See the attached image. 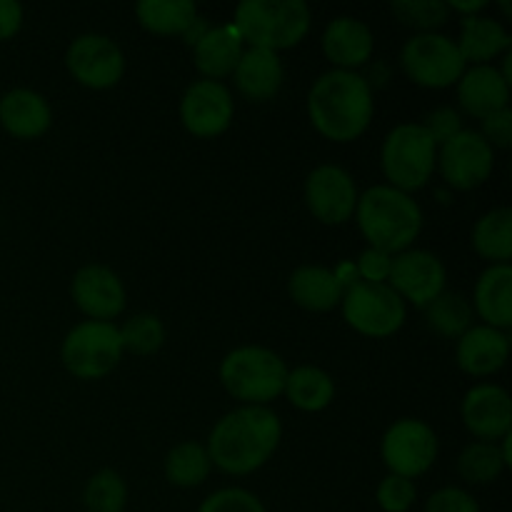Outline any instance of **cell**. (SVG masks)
I'll return each instance as SVG.
<instances>
[{
    "mask_svg": "<svg viewBox=\"0 0 512 512\" xmlns=\"http://www.w3.org/2000/svg\"><path fill=\"white\" fill-rule=\"evenodd\" d=\"M280 438L283 425L268 405H243L213 425L205 450L223 473L250 475L273 458Z\"/></svg>",
    "mask_w": 512,
    "mask_h": 512,
    "instance_id": "6da1fadb",
    "label": "cell"
},
{
    "mask_svg": "<svg viewBox=\"0 0 512 512\" xmlns=\"http://www.w3.org/2000/svg\"><path fill=\"white\" fill-rule=\"evenodd\" d=\"M373 88L355 70H328L308 93V115L320 135L353 143L373 120Z\"/></svg>",
    "mask_w": 512,
    "mask_h": 512,
    "instance_id": "7a4b0ae2",
    "label": "cell"
},
{
    "mask_svg": "<svg viewBox=\"0 0 512 512\" xmlns=\"http://www.w3.org/2000/svg\"><path fill=\"white\" fill-rule=\"evenodd\" d=\"M355 220L370 248L383 250L388 255L410 250L423 230V210L415 203L413 195L390 188V185H373L363 195H358Z\"/></svg>",
    "mask_w": 512,
    "mask_h": 512,
    "instance_id": "3957f363",
    "label": "cell"
},
{
    "mask_svg": "<svg viewBox=\"0 0 512 512\" xmlns=\"http://www.w3.org/2000/svg\"><path fill=\"white\" fill-rule=\"evenodd\" d=\"M313 15L305 0H243L235 8V30L250 48L285 50L308 35Z\"/></svg>",
    "mask_w": 512,
    "mask_h": 512,
    "instance_id": "277c9868",
    "label": "cell"
},
{
    "mask_svg": "<svg viewBox=\"0 0 512 512\" xmlns=\"http://www.w3.org/2000/svg\"><path fill=\"white\" fill-rule=\"evenodd\" d=\"M288 380V365L263 345L230 350L220 363V383L243 405H268L280 398Z\"/></svg>",
    "mask_w": 512,
    "mask_h": 512,
    "instance_id": "5b68a950",
    "label": "cell"
},
{
    "mask_svg": "<svg viewBox=\"0 0 512 512\" xmlns=\"http://www.w3.org/2000/svg\"><path fill=\"white\" fill-rule=\"evenodd\" d=\"M380 165L390 188L413 193L428 185L438 165V145L420 123H403L393 128L380 150Z\"/></svg>",
    "mask_w": 512,
    "mask_h": 512,
    "instance_id": "8992f818",
    "label": "cell"
},
{
    "mask_svg": "<svg viewBox=\"0 0 512 512\" xmlns=\"http://www.w3.org/2000/svg\"><path fill=\"white\" fill-rule=\"evenodd\" d=\"M123 338L115 323L83 320L63 340L60 360L65 370L80 380H100L123 360Z\"/></svg>",
    "mask_w": 512,
    "mask_h": 512,
    "instance_id": "52a82bcc",
    "label": "cell"
},
{
    "mask_svg": "<svg viewBox=\"0 0 512 512\" xmlns=\"http://www.w3.org/2000/svg\"><path fill=\"white\" fill-rule=\"evenodd\" d=\"M345 323L368 338H390L398 333L408 315V305L388 283H365L355 280L343 293Z\"/></svg>",
    "mask_w": 512,
    "mask_h": 512,
    "instance_id": "ba28073f",
    "label": "cell"
},
{
    "mask_svg": "<svg viewBox=\"0 0 512 512\" xmlns=\"http://www.w3.org/2000/svg\"><path fill=\"white\" fill-rule=\"evenodd\" d=\"M400 65L415 85L433 90L458 85V80L468 70V63L460 55L455 40L440 33L413 35L400 50Z\"/></svg>",
    "mask_w": 512,
    "mask_h": 512,
    "instance_id": "9c48e42d",
    "label": "cell"
},
{
    "mask_svg": "<svg viewBox=\"0 0 512 512\" xmlns=\"http://www.w3.org/2000/svg\"><path fill=\"white\" fill-rule=\"evenodd\" d=\"M380 455L390 473L413 480L428 473L438 460V435L428 423L418 418L395 420L385 430Z\"/></svg>",
    "mask_w": 512,
    "mask_h": 512,
    "instance_id": "30bf717a",
    "label": "cell"
},
{
    "mask_svg": "<svg viewBox=\"0 0 512 512\" xmlns=\"http://www.w3.org/2000/svg\"><path fill=\"white\" fill-rule=\"evenodd\" d=\"M65 68L90 90H108L125 75V55L113 38L100 33H85L70 43L65 53Z\"/></svg>",
    "mask_w": 512,
    "mask_h": 512,
    "instance_id": "8fae6325",
    "label": "cell"
},
{
    "mask_svg": "<svg viewBox=\"0 0 512 512\" xmlns=\"http://www.w3.org/2000/svg\"><path fill=\"white\" fill-rule=\"evenodd\" d=\"M445 183L455 190L480 188L493 175L495 153L478 130H460L438 148V165Z\"/></svg>",
    "mask_w": 512,
    "mask_h": 512,
    "instance_id": "7c38bea8",
    "label": "cell"
},
{
    "mask_svg": "<svg viewBox=\"0 0 512 512\" xmlns=\"http://www.w3.org/2000/svg\"><path fill=\"white\" fill-rule=\"evenodd\" d=\"M235 103L220 80H195L180 100V120L195 138H218L230 128Z\"/></svg>",
    "mask_w": 512,
    "mask_h": 512,
    "instance_id": "4fadbf2b",
    "label": "cell"
},
{
    "mask_svg": "<svg viewBox=\"0 0 512 512\" xmlns=\"http://www.w3.org/2000/svg\"><path fill=\"white\" fill-rule=\"evenodd\" d=\"M305 205L320 223H348L358 205L353 175L340 165H318L305 180Z\"/></svg>",
    "mask_w": 512,
    "mask_h": 512,
    "instance_id": "5bb4252c",
    "label": "cell"
},
{
    "mask_svg": "<svg viewBox=\"0 0 512 512\" xmlns=\"http://www.w3.org/2000/svg\"><path fill=\"white\" fill-rule=\"evenodd\" d=\"M445 265L438 255L428 250H403L393 255L388 285L403 298V303H413L415 308H425L445 290Z\"/></svg>",
    "mask_w": 512,
    "mask_h": 512,
    "instance_id": "9a60e30c",
    "label": "cell"
},
{
    "mask_svg": "<svg viewBox=\"0 0 512 512\" xmlns=\"http://www.w3.org/2000/svg\"><path fill=\"white\" fill-rule=\"evenodd\" d=\"M463 423L478 443H498L512 433V400L508 390L493 383H480L465 393Z\"/></svg>",
    "mask_w": 512,
    "mask_h": 512,
    "instance_id": "2e32d148",
    "label": "cell"
},
{
    "mask_svg": "<svg viewBox=\"0 0 512 512\" xmlns=\"http://www.w3.org/2000/svg\"><path fill=\"white\" fill-rule=\"evenodd\" d=\"M75 305L88 315L90 320H103L113 323L125 310V285L105 265H85L75 273L73 285H70Z\"/></svg>",
    "mask_w": 512,
    "mask_h": 512,
    "instance_id": "e0dca14e",
    "label": "cell"
},
{
    "mask_svg": "<svg viewBox=\"0 0 512 512\" xmlns=\"http://www.w3.org/2000/svg\"><path fill=\"white\" fill-rule=\"evenodd\" d=\"M455 358H458L460 370L475 378L498 373L510 358L508 333L490 325H473L458 338Z\"/></svg>",
    "mask_w": 512,
    "mask_h": 512,
    "instance_id": "ac0fdd59",
    "label": "cell"
},
{
    "mask_svg": "<svg viewBox=\"0 0 512 512\" xmlns=\"http://www.w3.org/2000/svg\"><path fill=\"white\" fill-rule=\"evenodd\" d=\"M375 35L368 23L350 15H340L328 23L323 33V53L335 70H355L373 55Z\"/></svg>",
    "mask_w": 512,
    "mask_h": 512,
    "instance_id": "d6986e66",
    "label": "cell"
},
{
    "mask_svg": "<svg viewBox=\"0 0 512 512\" xmlns=\"http://www.w3.org/2000/svg\"><path fill=\"white\" fill-rule=\"evenodd\" d=\"M458 100L465 113L483 120L510 108V83L495 65H473L458 80Z\"/></svg>",
    "mask_w": 512,
    "mask_h": 512,
    "instance_id": "ffe728a7",
    "label": "cell"
},
{
    "mask_svg": "<svg viewBox=\"0 0 512 512\" xmlns=\"http://www.w3.org/2000/svg\"><path fill=\"white\" fill-rule=\"evenodd\" d=\"M233 78L235 88L240 90L243 98L253 100V103H265V100H273L283 88V60L275 50L248 48L240 55Z\"/></svg>",
    "mask_w": 512,
    "mask_h": 512,
    "instance_id": "44dd1931",
    "label": "cell"
},
{
    "mask_svg": "<svg viewBox=\"0 0 512 512\" xmlns=\"http://www.w3.org/2000/svg\"><path fill=\"white\" fill-rule=\"evenodd\" d=\"M53 123V110L48 100L28 88H15L0 98V125L13 138L33 140L48 133Z\"/></svg>",
    "mask_w": 512,
    "mask_h": 512,
    "instance_id": "7402d4cb",
    "label": "cell"
},
{
    "mask_svg": "<svg viewBox=\"0 0 512 512\" xmlns=\"http://www.w3.org/2000/svg\"><path fill=\"white\" fill-rule=\"evenodd\" d=\"M243 45V38L233 23L208 28V33L193 45L195 68L205 75V80L228 78L243 55Z\"/></svg>",
    "mask_w": 512,
    "mask_h": 512,
    "instance_id": "603a6c76",
    "label": "cell"
},
{
    "mask_svg": "<svg viewBox=\"0 0 512 512\" xmlns=\"http://www.w3.org/2000/svg\"><path fill=\"white\" fill-rule=\"evenodd\" d=\"M288 293L300 308L310 313H328L343 300V283L323 265H300L288 280Z\"/></svg>",
    "mask_w": 512,
    "mask_h": 512,
    "instance_id": "cb8c5ba5",
    "label": "cell"
},
{
    "mask_svg": "<svg viewBox=\"0 0 512 512\" xmlns=\"http://www.w3.org/2000/svg\"><path fill=\"white\" fill-rule=\"evenodd\" d=\"M475 313L485 320V325L498 330H508L512 325V268L490 265L475 283L473 295Z\"/></svg>",
    "mask_w": 512,
    "mask_h": 512,
    "instance_id": "d4e9b609",
    "label": "cell"
},
{
    "mask_svg": "<svg viewBox=\"0 0 512 512\" xmlns=\"http://www.w3.org/2000/svg\"><path fill=\"white\" fill-rule=\"evenodd\" d=\"M455 45L465 63L490 65V60L498 58L500 53H508L512 38L498 20L485 15H465L460 23V40Z\"/></svg>",
    "mask_w": 512,
    "mask_h": 512,
    "instance_id": "484cf974",
    "label": "cell"
},
{
    "mask_svg": "<svg viewBox=\"0 0 512 512\" xmlns=\"http://www.w3.org/2000/svg\"><path fill=\"white\" fill-rule=\"evenodd\" d=\"M283 393L298 410L320 413L333 403L335 383L325 370L315 368V365H300V368L288 370Z\"/></svg>",
    "mask_w": 512,
    "mask_h": 512,
    "instance_id": "4316f807",
    "label": "cell"
},
{
    "mask_svg": "<svg viewBox=\"0 0 512 512\" xmlns=\"http://www.w3.org/2000/svg\"><path fill=\"white\" fill-rule=\"evenodd\" d=\"M135 18L155 35H183L198 18V5L193 0H140Z\"/></svg>",
    "mask_w": 512,
    "mask_h": 512,
    "instance_id": "83f0119b",
    "label": "cell"
},
{
    "mask_svg": "<svg viewBox=\"0 0 512 512\" xmlns=\"http://www.w3.org/2000/svg\"><path fill=\"white\" fill-rule=\"evenodd\" d=\"M473 248L493 265H505L512 258V210L495 208L485 213L473 228Z\"/></svg>",
    "mask_w": 512,
    "mask_h": 512,
    "instance_id": "f1b7e54d",
    "label": "cell"
},
{
    "mask_svg": "<svg viewBox=\"0 0 512 512\" xmlns=\"http://www.w3.org/2000/svg\"><path fill=\"white\" fill-rule=\"evenodd\" d=\"M210 455L200 443H180L165 458V478L178 488H198L208 480Z\"/></svg>",
    "mask_w": 512,
    "mask_h": 512,
    "instance_id": "f546056e",
    "label": "cell"
},
{
    "mask_svg": "<svg viewBox=\"0 0 512 512\" xmlns=\"http://www.w3.org/2000/svg\"><path fill=\"white\" fill-rule=\"evenodd\" d=\"M425 318L435 333L458 340L465 330L473 328V305L460 293L443 290L433 303L425 305Z\"/></svg>",
    "mask_w": 512,
    "mask_h": 512,
    "instance_id": "4dcf8cb0",
    "label": "cell"
},
{
    "mask_svg": "<svg viewBox=\"0 0 512 512\" xmlns=\"http://www.w3.org/2000/svg\"><path fill=\"white\" fill-rule=\"evenodd\" d=\"M508 468L498 443H470L458 458L460 478L473 485L493 483Z\"/></svg>",
    "mask_w": 512,
    "mask_h": 512,
    "instance_id": "1f68e13d",
    "label": "cell"
},
{
    "mask_svg": "<svg viewBox=\"0 0 512 512\" xmlns=\"http://www.w3.org/2000/svg\"><path fill=\"white\" fill-rule=\"evenodd\" d=\"M83 503L88 512H123L128 503V485L115 470H100L85 485Z\"/></svg>",
    "mask_w": 512,
    "mask_h": 512,
    "instance_id": "d6a6232c",
    "label": "cell"
},
{
    "mask_svg": "<svg viewBox=\"0 0 512 512\" xmlns=\"http://www.w3.org/2000/svg\"><path fill=\"white\" fill-rule=\"evenodd\" d=\"M395 18L420 33H435V28L448 23V3L443 0H393L390 3Z\"/></svg>",
    "mask_w": 512,
    "mask_h": 512,
    "instance_id": "836d02e7",
    "label": "cell"
},
{
    "mask_svg": "<svg viewBox=\"0 0 512 512\" xmlns=\"http://www.w3.org/2000/svg\"><path fill=\"white\" fill-rule=\"evenodd\" d=\"M120 338H123V350L128 353L153 355L165 343V328L158 315L140 313L120 328Z\"/></svg>",
    "mask_w": 512,
    "mask_h": 512,
    "instance_id": "e575fe53",
    "label": "cell"
},
{
    "mask_svg": "<svg viewBox=\"0 0 512 512\" xmlns=\"http://www.w3.org/2000/svg\"><path fill=\"white\" fill-rule=\"evenodd\" d=\"M415 495H418V490H415L413 480L390 473L388 478H383V483L378 485L375 498H378V505L385 512H408L413 508Z\"/></svg>",
    "mask_w": 512,
    "mask_h": 512,
    "instance_id": "d590c367",
    "label": "cell"
},
{
    "mask_svg": "<svg viewBox=\"0 0 512 512\" xmlns=\"http://www.w3.org/2000/svg\"><path fill=\"white\" fill-rule=\"evenodd\" d=\"M198 512H265L263 503L243 488H223L208 495Z\"/></svg>",
    "mask_w": 512,
    "mask_h": 512,
    "instance_id": "8d00e7d4",
    "label": "cell"
},
{
    "mask_svg": "<svg viewBox=\"0 0 512 512\" xmlns=\"http://www.w3.org/2000/svg\"><path fill=\"white\" fill-rule=\"evenodd\" d=\"M420 125L428 130V135L433 138V143L440 148V145H445L448 140H453L455 135L463 130V118H460L458 110H453L445 105V108L433 110V113L425 118V123H420Z\"/></svg>",
    "mask_w": 512,
    "mask_h": 512,
    "instance_id": "74e56055",
    "label": "cell"
},
{
    "mask_svg": "<svg viewBox=\"0 0 512 512\" xmlns=\"http://www.w3.org/2000/svg\"><path fill=\"white\" fill-rule=\"evenodd\" d=\"M390 268H393V255L375 248L363 250L358 258V265H355L358 278L365 280V283H388Z\"/></svg>",
    "mask_w": 512,
    "mask_h": 512,
    "instance_id": "f35d334b",
    "label": "cell"
},
{
    "mask_svg": "<svg viewBox=\"0 0 512 512\" xmlns=\"http://www.w3.org/2000/svg\"><path fill=\"white\" fill-rule=\"evenodd\" d=\"M425 512H480L478 503L470 493L460 488H440L425 505Z\"/></svg>",
    "mask_w": 512,
    "mask_h": 512,
    "instance_id": "ab89813d",
    "label": "cell"
},
{
    "mask_svg": "<svg viewBox=\"0 0 512 512\" xmlns=\"http://www.w3.org/2000/svg\"><path fill=\"white\" fill-rule=\"evenodd\" d=\"M483 135L490 148H510L512 145V110L503 108L483 118Z\"/></svg>",
    "mask_w": 512,
    "mask_h": 512,
    "instance_id": "60d3db41",
    "label": "cell"
},
{
    "mask_svg": "<svg viewBox=\"0 0 512 512\" xmlns=\"http://www.w3.org/2000/svg\"><path fill=\"white\" fill-rule=\"evenodd\" d=\"M23 25V5L18 0H0V40L13 38Z\"/></svg>",
    "mask_w": 512,
    "mask_h": 512,
    "instance_id": "b9f144b4",
    "label": "cell"
},
{
    "mask_svg": "<svg viewBox=\"0 0 512 512\" xmlns=\"http://www.w3.org/2000/svg\"><path fill=\"white\" fill-rule=\"evenodd\" d=\"M208 28H210V25H208V20H205V18H200V15H198V18H195L193 23H190V28L185 30V33H183L185 43H188L190 48H193V45L198 43V40L203 38L205 33H208Z\"/></svg>",
    "mask_w": 512,
    "mask_h": 512,
    "instance_id": "7bdbcfd3",
    "label": "cell"
},
{
    "mask_svg": "<svg viewBox=\"0 0 512 512\" xmlns=\"http://www.w3.org/2000/svg\"><path fill=\"white\" fill-rule=\"evenodd\" d=\"M483 8H488L485 0H473V3H458V0H450L448 3V10H458V13H470V15H478Z\"/></svg>",
    "mask_w": 512,
    "mask_h": 512,
    "instance_id": "ee69618b",
    "label": "cell"
}]
</instances>
